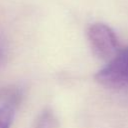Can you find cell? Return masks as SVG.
I'll list each match as a JSON object with an SVG mask.
<instances>
[{
	"label": "cell",
	"mask_w": 128,
	"mask_h": 128,
	"mask_svg": "<svg viewBox=\"0 0 128 128\" xmlns=\"http://www.w3.org/2000/svg\"><path fill=\"white\" fill-rule=\"evenodd\" d=\"M6 57H7V46L5 44L3 37L0 34V66L4 63Z\"/></svg>",
	"instance_id": "5b68a950"
},
{
	"label": "cell",
	"mask_w": 128,
	"mask_h": 128,
	"mask_svg": "<svg viewBox=\"0 0 128 128\" xmlns=\"http://www.w3.org/2000/svg\"><path fill=\"white\" fill-rule=\"evenodd\" d=\"M87 37L93 53L107 62L122 48L113 29L104 23L91 24L87 30Z\"/></svg>",
	"instance_id": "7a4b0ae2"
},
{
	"label": "cell",
	"mask_w": 128,
	"mask_h": 128,
	"mask_svg": "<svg viewBox=\"0 0 128 128\" xmlns=\"http://www.w3.org/2000/svg\"><path fill=\"white\" fill-rule=\"evenodd\" d=\"M95 80L107 88H128V46L120 51L95 75Z\"/></svg>",
	"instance_id": "6da1fadb"
},
{
	"label": "cell",
	"mask_w": 128,
	"mask_h": 128,
	"mask_svg": "<svg viewBox=\"0 0 128 128\" xmlns=\"http://www.w3.org/2000/svg\"><path fill=\"white\" fill-rule=\"evenodd\" d=\"M21 98V92L15 87H2L0 88V101H19Z\"/></svg>",
	"instance_id": "277c9868"
},
{
	"label": "cell",
	"mask_w": 128,
	"mask_h": 128,
	"mask_svg": "<svg viewBox=\"0 0 128 128\" xmlns=\"http://www.w3.org/2000/svg\"><path fill=\"white\" fill-rule=\"evenodd\" d=\"M19 101L10 100L0 105V128H11Z\"/></svg>",
	"instance_id": "3957f363"
}]
</instances>
